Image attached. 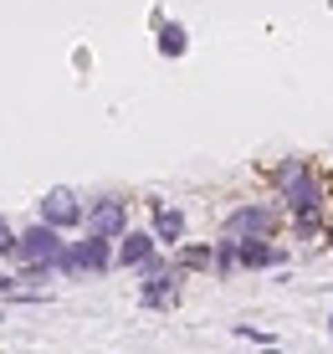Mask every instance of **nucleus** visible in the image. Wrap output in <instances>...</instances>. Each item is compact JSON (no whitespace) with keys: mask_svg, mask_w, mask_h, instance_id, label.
<instances>
[{"mask_svg":"<svg viewBox=\"0 0 333 354\" xmlns=\"http://www.w3.org/2000/svg\"><path fill=\"white\" fill-rule=\"evenodd\" d=\"M154 252H159L154 231H149V226H129V231L113 241V267H118V272H139Z\"/></svg>","mask_w":333,"mask_h":354,"instance_id":"1a4fd4ad","label":"nucleus"},{"mask_svg":"<svg viewBox=\"0 0 333 354\" xmlns=\"http://www.w3.org/2000/svg\"><path fill=\"white\" fill-rule=\"evenodd\" d=\"M236 241H241V272H277L292 262L287 241L277 236H236Z\"/></svg>","mask_w":333,"mask_h":354,"instance_id":"0eeeda50","label":"nucleus"},{"mask_svg":"<svg viewBox=\"0 0 333 354\" xmlns=\"http://www.w3.org/2000/svg\"><path fill=\"white\" fill-rule=\"evenodd\" d=\"M211 257H216V241H190V236H184L180 247H175V267H180L184 277L211 272Z\"/></svg>","mask_w":333,"mask_h":354,"instance_id":"9b49d317","label":"nucleus"},{"mask_svg":"<svg viewBox=\"0 0 333 354\" xmlns=\"http://www.w3.org/2000/svg\"><path fill=\"white\" fill-rule=\"evenodd\" d=\"M236 339H246V344H272V334H267V328H256V324H236Z\"/></svg>","mask_w":333,"mask_h":354,"instance_id":"dca6fc26","label":"nucleus"},{"mask_svg":"<svg viewBox=\"0 0 333 354\" xmlns=\"http://www.w3.org/2000/svg\"><path fill=\"white\" fill-rule=\"evenodd\" d=\"M103 272H113V241L93 236V231L67 236V252L57 257V277L61 283H82V277H103Z\"/></svg>","mask_w":333,"mask_h":354,"instance_id":"f03ea898","label":"nucleus"},{"mask_svg":"<svg viewBox=\"0 0 333 354\" xmlns=\"http://www.w3.org/2000/svg\"><path fill=\"white\" fill-rule=\"evenodd\" d=\"M10 252H16V226L10 216H0V262H10Z\"/></svg>","mask_w":333,"mask_h":354,"instance_id":"2eb2a0df","label":"nucleus"},{"mask_svg":"<svg viewBox=\"0 0 333 354\" xmlns=\"http://www.w3.org/2000/svg\"><path fill=\"white\" fill-rule=\"evenodd\" d=\"M133 277H139V308H149V313H175L180 298H184V283H190V277L175 267V252H164V247H159Z\"/></svg>","mask_w":333,"mask_h":354,"instance_id":"f257e3e1","label":"nucleus"},{"mask_svg":"<svg viewBox=\"0 0 333 354\" xmlns=\"http://www.w3.org/2000/svg\"><path fill=\"white\" fill-rule=\"evenodd\" d=\"M236 272H241V241L220 231V236H216V257H211V277L226 283V277H236Z\"/></svg>","mask_w":333,"mask_h":354,"instance_id":"f8f14e48","label":"nucleus"},{"mask_svg":"<svg viewBox=\"0 0 333 354\" xmlns=\"http://www.w3.org/2000/svg\"><path fill=\"white\" fill-rule=\"evenodd\" d=\"M154 31V52L164 57V62H180L184 52H190V26H184V21H159V26H149Z\"/></svg>","mask_w":333,"mask_h":354,"instance_id":"9d476101","label":"nucleus"},{"mask_svg":"<svg viewBox=\"0 0 333 354\" xmlns=\"http://www.w3.org/2000/svg\"><path fill=\"white\" fill-rule=\"evenodd\" d=\"M16 298H21L16 272H10V267H0V303H6V308H16Z\"/></svg>","mask_w":333,"mask_h":354,"instance_id":"4468645a","label":"nucleus"},{"mask_svg":"<svg viewBox=\"0 0 333 354\" xmlns=\"http://www.w3.org/2000/svg\"><path fill=\"white\" fill-rule=\"evenodd\" d=\"M149 231H154V241L164 252H175L180 241L190 236V216H184L180 205H169V201H159V195H154V201H149Z\"/></svg>","mask_w":333,"mask_h":354,"instance_id":"6e6552de","label":"nucleus"},{"mask_svg":"<svg viewBox=\"0 0 333 354\" xmlns=\"http://www.w3.org/2000/svg\"><path fill=\"white\" fill-rule=\"evenodd\" d=\"M226 236H282L287 231V211L277 205V195H256V201H236L220 216Z\"/></svg>","mask_w":333,"mask_h":354,"instance_id":"7ed1b4c3","label":"nucleus"},{"mask_svg":"<svg viewBox=\"0 0 333 354\" xmlns=\"http://www.w3.org/2000/svg\"><path fill=\"white\" fill-rule=\"evenodd\" d=\"M0 324H6V303H0Z\"/></svg>","mask_w":333,"mask_h":354,"instance_id":"6ab92c4d","label":"nucleus"},{"mask_svg":"<svg viewBox=\"0 0 333 354\" xmlns=\"http://www.w3.org/2000/svg\"><path fill=\"white\" fill-rule=\"evenodd\" d=\"M67 252V231H57V226H46V221H31V226H21L16 231V252H10V262H52Z\"/></svg>","mask_w":333,"mask_h":354,"instance_id":"423d86ee","label":"nucleus"},{"mask_svg":"<svg viewBox=\"0 0 333 354\" xmlns=\"http://www.w3.org/2000/svg\"><path fill=\"white\" fill-rule=\"evenodd\" d=\"M323 328H328V334H333V313H328V324H323Z\"/></svg>","mask_w":333,"mask_h":354,"instance_id":"a211bd4d","label":"nucleus"},{"mask_svg":"<svg viewBox=\"0 0 333 354\" xmlns=\"http://www.w3.org/2000/svg\"><path fill=\"white\" fill-rule=\"evenodd\" d=\"M256 354H282V349H277V344H262V349H256Z\"/></svg>","mask_w":333,"mask_h":354,"instance_id":"f3484780","label":"nucleus"},{"mask_svg":"<svg viewBox=\"0 0 333 354\" xmlns=\"http://www.w3.org/2000/svg\"><path fill=\"white\" fill-rule=\"evenodd\" d=\"M10 272H16L21 288H46V283H57V267H52V262H10Z\"/></svg>","mask_w":333,"mask_h":354,"instance_id":"ddd939ff","label":"nucleus"},{"mask_svg":"<svg viewBox=\"0 0 333 354\" xmlns=\"http://www.w3.org/2000/svg\"><path fill=\"white\" fill-rule=\"evenodd\" d=\"M36 221L67 231V236H77L82 221H88V205H82V195L72 190V185H52V190L41 195V201H36Z\"/></svg>","mask_w":333,"mask_h":354,"instance_id":"39448f33","label":"nucleus"},{"mask_svg":"<svg viewBox=\"0 0 333 354\" xmlns=\"http://www.w3.org/2000/svg\"><path fill=\"white\" fill-rule=\"evenodd\" d=\"M82 205H88V221H82V231H93V236L103 241H118L123 231L133 226V201L118 190H97V195H82Z\"/></svg>","mask_w":333,"mask_h":354,"instance_id":"20e7f679","label":"nucleus"}]
</instances>
